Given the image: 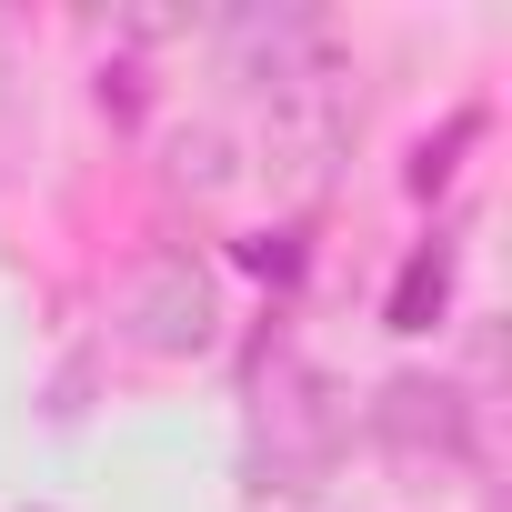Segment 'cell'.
<instances>
[{
  "label": "cell",
  "mask_w": 512,
  "mask_h": 512,
  "mask_svg": "<svg viewBox=\"0 0 512 512\" xmlns=\"http://www.w3.org/2000/svg\"><path fill=\"white\" fill-rule=\"evenodd\" d=\"M352 452V392L302 352L262 342L241 372V492L251 502H322Z\"/></svg>",
  "instance_id": "6da1fadb"
},
{
  "label": "cell",
  "mask_w": 512,
  "mask_h": 512,
  "mask_svg": "<svg viewBox=\"0 0 512 512\" xmlns=\"http://www.w3.org/2000/svg\"><path fill=\"white\" fill-rule=\"evenodd\" d=\"M362 432H372V452L402 472V482H452V472H472V452H482V412H472V392L452 382V372H382L372 382V402H362Z\"/></svg>",
  "instance_id": "7a4b0ae2"
},
{
  "label": "cell",
  "mask_w": 512,
  "mask_h": 512,
  "mask_svg": "<svg viewBox=\"0 0 512 512\" xmlns=\"http://www.w3.org/2000/svg\"><path fill=\"white\" fill-rule=\"evenodd\" d=\"M111 332L141 352V362H201L221 342V282L191 241H151L141 262L121 272V302H111Z\"/></svg>",
  "instance_id": "3957f363"
},
{
  "label": "cell",
  "mask_w": 512,
  "mask_h": 512,
  "mask_svg": "<svg viewBox=\"0 0 512 512\" xmlns=\"http://www.w3.org/2000/svg\"><path fill=\"white\" fill-rule=\"evenodd\" d=\"M452 282H462V241H452V231H422V241L402 251L392 292H382V322H392V332H432V322L452 312Z\"/></svg>",
  "instance_id": "277c9868"
},
{
  "label": "cell",
  "mask_w": 512,
  "mask_h": 512,
  "mask_svg": "<svg viewBox=\"0 0 512 512\" xmlns=\"http://www.w3.org/2000/svg\"><path fill=\"white\" fill-rule=\"evenodd\" d=\"M472 141H482V101H462V111H452V121H442L432 141H412V161H402V191H412V201H442Z\"/></svg>",
  "instance_id": "5b68a950"
},
{
  "label": "cell",
  "mask_w": 512,
  "mask_h": 512,
  "mask_svg": "<svg viewBox=\"0 0 512 512\" xmlns=\"http://www.w3.org/2000/svg\"><path fill=\"white\" fill-rule=\"evenodd\" d=\"M241 262H251V272H272V282H292V272H302V231H251V241H241Z\"/></svg>",
  "instance_id": "8992f818"
},
{
  "label": "cell",
  "mask_w": 512,
  "mask_h": 512,
  "mask_svg": "<svg viewBox=\"0 0 512 512\" xmlns=\"http://www.w3.org/2000/svg\"><path fill=\"white\" fill-rule=\"evenodd\" d=\"M31 512H41V502H31Z\"/></svg>",
  "instance_id": "52a82bcc"
}]
</instances>
